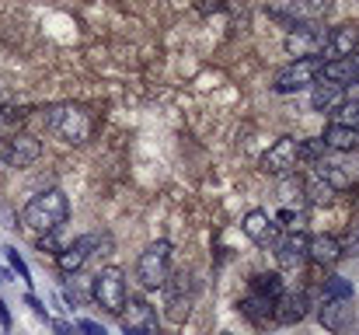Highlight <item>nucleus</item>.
Returning <instances> with one entry per match:
<instances>
[{"mask_svg": "<svg viewBox=\"0 0 359 335\" xmlns=\"http://www.w3.org/2000/svg\"><path fill=\"white\" fill-rule=\"evenodd\" d=\"M42 119H46V129L63 143H84L91 136V115L84 105L60 102V105H49Z\"/></svg>", "mask_w": 359, "mask_h": 335, "instance_id": "nucleus-2", "label": "nucleus"}, {"mask_svg": "<svg viewBox=\"0 0 359 335\" xmlns=\"http://www.w3.org/2000/svg\"><path fill=\"white\" fill-rule=\"evenodd\" d=\"M7 280H11V272H7V269H0V287H4Z\"/></svg>", "mask_w": 359, "mask_h": 335, "instance_id": "nucleus-30", "label": "nucleus"}, {"mask_svg": "<svg viewBox=\"0 0 359 335\" xmlns=\"http://www.w3.org/2000/svg\"><path fill=\"white\" fill-rule=\"evenodd\" d=\"M171 276V244L168 241H154L140 251L136 258V280L147 287V290H161Z\"/></svg>", "mask_w": 359, "mask_h": 335, "instance_id": "nucleus-4", "label": "nucleus"}, {"mask_svg": "<svg viewBox=\"0 0 359 335\" xmlns=\"http://www.w3.org/2000/svg\"><path fill=\"white\" fill-rule=\"evenodd\" d=\"M77 332H84V335H105V329H102L98 322H88V318H84V322H77Z\"/></svg>", "mask_w": 359, "mask_h": 335, "instance_id": "nucleus-27", "label": "nucleus"}, {"mask_svg": "<svg viewBox=\"0 0 359 335\" xmlns=\"http://www.w3.org/2000/svg\"><path fill=\"white\" fill-rule=\"evenodd\" d=\"M297 164H300V140H297V136H279V140L262 154V171H265V175H276V178L297 175Z\"/></svg>", "mask_w": 359, "mask_h": 335, "instance_id": "nucleus-7", "label": "nucleus"}, {"mask_svg": "<svg viewBox=\"0 0 359 335\" xmlns=\"http://www.w3.org/2000/svg\"><path fill=\"white\" fill-rule=\"evenodd\" d=\"M4 251H7V258H11V265L18 269V276H21V280H28V265H25V258H21V255H18L14 248H4Z\"/></svg>", "mask_w": 359, "mask_h": 335, "instance_id": "nucleus-26", "label": "nucleus"}, {"mask_svg": "<svg viewBox=\"0 0 359 335\" xmlns=\"http://www.w3.org/2000/svg\"><path fill=\"white\" fill-rule=\"evenodd\" d=\"M126 335H147V332H126Z\"/></svg>", "mask_w": 359, "mask_h": 335, "instance_id": "nucleus-32", "label": "nucleus"}, {"mask_svg": "<svg viewBox=\"0 0 359 335\" xmlns=\"http://www.w3.org/2000/svg\"><path fill=\"white\" fill-rule=\"evenodd\" d=\"M39 154H42V143H39L35 136H28V133L7 136V140H4V150H0V157H4L11 168H28V164L39 161Z\"/></svg>", "mask_w": 359, "mask_h": 335, "instance_id": "nucleus-11", "label": "nucleus"}, {"mask_svg": "<svg viewBox=\"0 0 359 335\" xmlns=\"http://www.w3.org/2000/svg\"><path fill=\"white\" fill-rule=\"evenodd\" d=\"M342 258V244L335 234H314L307 237V262H318V265H335Z\"/></svg>", "mask_w": 359, "mask_h": 335, "instance_id": "nucleus-17", "label": "nucleus"}, {"mask_svg": "<svg viewBox=\"0 0 359 335\" xmlns=\"http://www.w3.org/2000/svg\"><path fill=\"white\" fill-rule=\"evenodd\" d=\"M314 175L332 192H349L359 182V150H325V157L314 164Z\"/></svg>", "mask_w": 359, "mask_h": 335, "instance_id": "nucleus-3", "label": "nucleus"}, {"mask_svg": "<svg viewBox=\"0 0 359 335\" xmlns=\"http://www.w3.org/2000/svg\"><path fill=\"white\" fill-rule=\"evenodd\" d=\"M28 308H32V311H35V315H39V318H46V308H42V304H39V301H35V297H28Z\"/></svg>", "mask_w": 359, "mask_h": 335, "instance_id": "nucleus-29", "label": "nucleus"}, {"mask_svg": "<svg viewBox=\"0 0 359 335\" xmlns=\"http://www.w3.org/2000/svg\"><path fill=\"white\" fill-rule=\"evenodd\" d=\"M53 332L56 335H77V329L70 322H53Z\"/></svg>", "mask_w": 359, "mask_h": 335, "instance_id": "nucleus-28", "label": "nucleus"}, {"mask_svg": "<svg viewBox=\"0 0 359 335\" xmlns=\"http://www.w3.org/2000/svg\"><path fill=\"white\" fill-rule=\"evenodd\" d=\"M272 251H276L279 269L293 272V269H300V265L307 262V234H304V230H290V234L279 237V244H276Z\"/></svg>", "mask_w": 359, "mask_h": 335, "instance_id": "nucleus-13", "label": "nucleus"}, {"mask_svg": "<svg viewBox=\"0 0 359 335\" xmlns=\"http://www.w3.org/2000/svg\"><path fill=\"white\" fill-rule=\"evenodd\" d=\"M321 67H325V56L293 60V63H286V67L272 77V91H276V95H297V91H304V88H314V81L321 77Z\"/></svg>", "mask_w": 359, "mask_h": 335, "instance_id": "nucleus-6", "label": "nucleus"}, {"mask_svg": "<svg viewBox=\"0 0 359 335\" xmlns=\"http://www.w3.org/2000/svg\"><path fill=\"white\" fill-rule=\"evenodd\" d=\"M7 109V98H4V95H0V112Z\"/></svg>", "mask_w": 359, "mask_h": 335, "instance_id": "nucleus-31", "label": "nucleus"}, {"mask_svg": "<svg viewBox=\"0 0 359 335\" xmlns=\"http://www.w3.org/2000/svg\"><path fill=\"white\" fill-rule=\"evenodd\" d=\"M241 227H244V234H248L258 248H276V244H279V237H283V234H279V223L272 221L265 210H251V214L244 217Z\"/></svg>", "mask_w": 359, "mask_h": 335, "instance_id": "nucleus-14", "label": "nucleus"}, {"mask_svg": "<svg viewBox=\"0 0 359 335\" xmlns=\"http://www.w3.org/2000/svg\"><path fill=\"white\" fill-rule=\"evenodd\" d=\"M161 290H164L168 318H171V322H185V318H189V311H192V276L182 269V272L168 276V283H164Z\"/></svg>", "mask_w": 359, "mask_h": 335, "instance_id": "nucleus-9", "label": "nucleus"}, {"mask_svg": "<svg viewBox=\"0 0 359 335\" xmlns=\"http://www.w3.org/2000/svg\"><path fill=\"white\" fill-rule=\"evenodd\" d=\"M325 147L328 150H356L359 147V129L353 126H342V122H332L328 129H325Z\"/></svg>", "mask_w": 359, "mask_h": 335, "instance_id": "nucleus-21", "label": "nucleus"}, {"mask_svg": "<svg viewBox=\"0 0 359 335\" xmlns=\"http://www.w3.org/2000/svg\"><path fill=\"white\" fill-rule=\"evenodd\" d=\"M286 53L297 60H314L328 49V28H314V25H293V32L283 39Z\"/></svg>", "mask_w": 359, "mask_h": 335, "instance_id": "nucleus-8", "label": "nucleus"}, {"mask_svg": "<svg viewBox=\"0 0 359 335\" xmlns=\"http://www.w3.org/2000/svg\"><path fill=\"white\" fill-rule=\"evenodd\" d=\"M346 95H349V88H342V84H335V81L318 77V81H314V88H311V109L314 112H335L342 102H346Z\"/></svg>", "mask_w": 359, "mask_h": 335, "instance_id": "nucleus-15", "label": "nucleus"}, {"mask_svg": "<svg viewBox=\"0 0 359 335\" xmlns=\"http://www.w3.org/2000/svg\"><path fill=\"white\" fill-rule=\"evenodd\" d=\"M325 301H353V287L342 276H332L325 283Z\"/></svg>", "mask_w": 359, "mask_h": 335, "instance_id": "nucleus-25", "label": "nucleus"}, {"mask_svg": "<svg viewBox=\"0 0 359 335\" xmlns=\"http://www.w3.org/2000/svg\"><path fill=\"white\" fill-rule=\"evenodd\" d=\"M272 311H276V301H269V297L248 294V297L241 301V315H244V318H251L255 325H265V322L272 318Z\"/></svg>", "mask_w": 359, "mask_h": 335, "instance_id": "nucleus-22", "label": "nucleus"}, {"mask_svg": "<svg viewBox=\"0 0 359 335\" xmlns=\"http://www.w3.org/2000/svg\"><path fill=\"white\" fill-rule=\"evenodd\" d=\"M332 7H335V0H290L286 14L297 18L300 25H307V21H321L325 14H332Z\"/></svg>", "mask_w": 359, "mask_h": 335, "instance_id": "nucleus-20", "label": "nucleus"}, {"mask_svg": "<svg viewBox=\"0 0 359 335\" xmlns=\"http://www.w3.org/2000/svg\"><path fill=\"white\" fill-rule=\"evenodd\" d=\"M328 49L335 53V60L359 53V25H339V28H332L328 32Z\"/></svg>", "mask_w": 359, "mask_h": 335, "instance_id": "nucleus-19", "label": "nucleus"}, {"mask_svg": "<svg viewBox=\"0 0 359 335\" xmlns=\"http://www.w3.org/2000/svg\"><path fill=\"white\" fill-rule=\"evenodd\" d=\"M272 318H276L279 325H297V322H304V318H307V294H304V290H297V294H286V290H283V297L276 301Z\"/></svg>", "mask_w": 359, "mask_h": 335, "instance_id": "nucleus-18", "label": "nucleus"}, {"mask_svg": "<svg viewBox=\"0 0 359 335\" xmlns=\"http://www.w3.org/2000/svg\"><path fill=\"white\" fill-rule=\"evenodd\" d=\"M251 294L269 297V301H279V297H283V280H279V272H258V276H251Z\"/></svg>", "mask_w": 359, "mask_h": 335, "instance_id": "nucleus-23", "label": "nucleus"}, {"mask_svg": "<svg viewBox=\"0 0 359 335\" xmlns=\"http://www.w3.org/2000/svg\"><path fill=\"white\" fill-rule=\"evenodd\" d=\"M122 329L126 332H147V335H161V325H157V311L140 301V297H129L126 308H122Z\"/></svg>", "mask_w": 359, "mask_h": 335, "instance_id": "nucleus-12", "label": "nucleus"}, {"mask_svg": "<svg viewBox=\"0 0 359 335\" xmlns=\"http://www.w3.org/2000/svg\"><path fill=\"white\" fill-rule=\"evenodd\" d=\"M91 297H95V304H102L105 315H122V308H126V301H129L126 272H122L119 265L102 269V272L91 280Z\"/></svg>", "mask_w": 359, "mask_h": 335, "instance_id": "nucleus-5", "label": "nucleus"}, {"mask_svg": "<svg viewBox=\"0 0 359 335\" xmlns=\"http://www.w3.org/2000/svg\"><path fill=\"white\" fill-rule=\"evenodd\" d=\"M318 318H321V325L328 332H335V335L349 332V325H353V301H325L321 311H318Z\"/></svg>", "mask_w": 359, "mask_h": 335, "instance_id": "nucleus-16", "label": "nucleus"}, {"mask_svg": "<svg viewBox=\"0 0 359 335\" xmlns=\"http://www.w3.org/2000/svg\"><path fill=\"white\" fill-rule=\"evenodd\" d=\"M102 244H109V237H105V234H84V237L70 241V244L56 255V265H60L63 272H77V269L95 255V248H102Z\"/></svg>", "mask_w": 359, "mask_h": 335, "instance_id": "nucleus-10", "label": "nucleus"}, {"mask_svg": "<svg viewBox=\"0 0 359 335\" xmlns=\"http://www.w3.org/2000/svg\"><path fill=\"white\" fill-rule=\"evenodd\" d=\"M70 217V203L60 189H46L39 196H32L21 210V227L25 230H35V234H53L60 230Z\"/></svg>", "mask_w": 359, "mask_h": 335, "instance_id": "nucleus-1", "label": "nucleus"}, {"mask_svg": "<svg viewBox=\"0 0 359 335\" xmlns=\"http://www.w3.org/2000/svg\"><path fill=\"white\" fill-rule=\"evenodd\" d=\"M332 196H335V192H332V189H328V185H325L318 175H314V171L304 178V199H307V203H314V206H318V203H328Z\"/></svg>", "mask_w": 359, "mask_h": 335, "instance_id": "nucleus-24", "label": "nucleus"}]
</instances>
